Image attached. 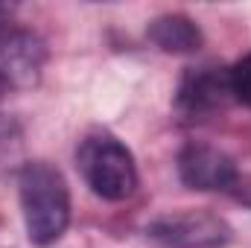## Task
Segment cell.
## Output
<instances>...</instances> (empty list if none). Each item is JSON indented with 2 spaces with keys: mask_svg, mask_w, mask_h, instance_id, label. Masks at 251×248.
<instances>
[{
  "mask_svg": "<svg viewBox=\"0 0 251 248\" xmlns=\"http://www.w3.org/2000/svg\"><path fill=\"white\" fill-rule=\"evenodd\" d=\"M18 198L29 243L56 246L70 225V187L62 170L47 161H26L18 173Z\"/></svg>",
  "mask_w": 251,
  "mask_h": 248,
  "instance_id": "1",
  "label": "cell"
},
{
  "mask_svg": "<svg viewBox=\"0 0 251 248\" xmlns=\"http://www.w3.org/2000/svg\"><path fill=\"white\" fill-rule=\"evenodd\" d=\"M76 170L91 193L102 201H126L140 184L131 149L111 131H91L79 140Z\"/></svg>",
  "mask_w": 251,
  "mask_h": 248,
  "instance_id": "2",
  "label": "cell"
},
{
  "mask_svg": "<svg viewBox=\"0 0 251 248\" xmlns=\"http://www.w3.org/2000/svg\"><path fill=\"white\" fill-rule=\"evenodd\" d=\"M146 234L164 248H225L234 240L231 225L204 207L164 213L146 225Z\"/></svg>",
  "mask_w": 251,
  "mask_h": 248,
  "instance_id": "3",
  "label": "cell"
},
{
  "mask_svg": "<svg viewBox=\"0 0 251 248\" xmlns=\"http://www.w3.org/2000/svg\"><path fill=\"white\" fill-rule=\"evenodd\" d=\"M231 94V67L222 64H199L187 67L176 88V114L187 123H201L228 108Z\"/></svg>",
  "mask_w": 251,
  "mask_h": 248,
  "instance_id": "4",
  "label": "cell"
},
{
  "mask_svg": "<svg viewBox=\"0 0 251 248\" xmlns=\"http://www.w3.org/2000/svg\"><path fill=\"white\" fill-rule=\"evenodd\" d=\"M47 64V44L9 21L0 26V85L3 88H32L38 85Z\"/></svg>",
  "mask_w": 251,
  "mask_h": 248,
  "instance_id": "5",
  "label": "cell"
},
{
  "mask_svg": "<svg viewBox=\"0 0 251 248\" xmlns=\"http://www.w3.org/2000/svg\"><path fill=\"white\" fill-rule=\"evenodd\" d=\"M176 170L181 184L196 193H225L240 181V170L234 158L219 146L199 143V140H190L187 146H181Z\"/></svg>",
  "mask_w": 251,
  "mask_h": 248,
  "instance_id": "6",
  "label": "cell"
},
{
  "mask_svg": "<svg viewBox=\"0 0 251 248\" xmlns=\"http://www.w3.org/2000/svg\"><path fill=\"white\" fill-rule=\"evenodd\" d=\"M146 35L149 41L164 50V53H173V56H190V53H199L201 44H204V35H201V26L181 12H167V15H158L149 21L146 26Z\"/></svg>",
  "mask_w": 251,
  "mask_h": 248,
  "instance_id": "7",
  "label": "cell"
},
{
  "mask_svg": "<svg viewBox=\"0 0 251 248\" xmlns=\"http://www.w3.org/2000/svg\"><path fill=\"white\" fill-rule=\"evenodd\" d=\"M231 94L237 102L251 108V53L231 67Z\"/></svg>",
  "mask_w": 251,
  "mask_h": 248,
  "instance_id": "8",
  "label": "cell"
}]
</instances>
